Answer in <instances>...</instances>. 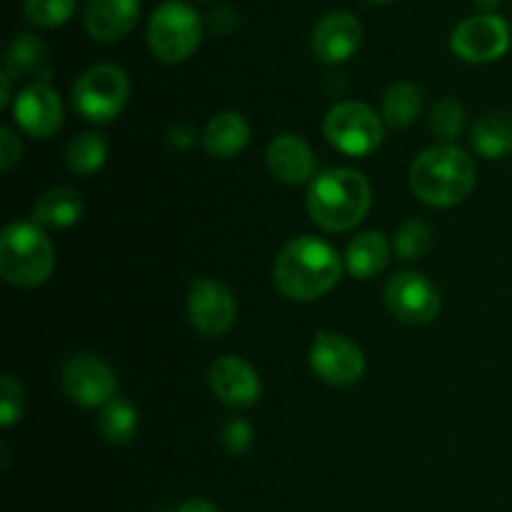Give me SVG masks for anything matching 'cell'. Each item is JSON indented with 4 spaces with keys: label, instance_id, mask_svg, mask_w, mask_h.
<instances>
[{
    "label": "cell",
    "instance_id": "1",
    "mask_svg": "<svg viewBox=\"0 0 512 512\" xmlns=\"http://www.w3.org/2000/svg\"><path fill=\"white\" fill-rule=\"evenodd\" d=\"M343 278V260L333 245L315 235L293 238L278 253L273 265L275 288L290 300H318Z\"/></svg>",
    "mask_w": 512,
    "mask_h": 512
},
{
    "label": "cell",
    "instance_id": "2",
    "mask_svg": "<svg viewBox=\"0 0 512 512\" xmlns=\"http://www.w3.org/2000/svg\"><path fill=\"white\" fill-rule=\"evenodd\" d=\"M373 203L368 178L353 168H333L315 175L308 188V213L325 233H345L360 225Z\"/></svg>",
    "mask_w": 512,
    "mask_h": 512
},
{
    "label": "cell",
    "instance_id": "3",
    "mask_svg": "<svg viewBox=\"0 0 512 512\" xmlns=\"http://www.w3.org/2000/svg\"><path fill=\"white\" fill-rule=\"evenodd\" d=\"M410 188L430 208H453L475 188V163L455 145H435L410 168Z\"/></svg>",
    "mask_w": 512,
    "mask_h": 512
},
{
    "label": "cell",
    "instance_id": "4",
    "mask_svg": "<svg viewBox=\"0 0 512 512\" xmlns=\"http://www.w3.org/2000/svg\"><path fill=\"white\" fill-rule=\"evenodd\" d=\"M55 268V253L38 223H10L0 235V275L18 288H38Z\"/></svg>",
    "mask_w": 512,
    "mask_h": 512
},
{
    "label": "cell",
    "instance_id": "5",
    "mask_svg": "<svg viewBox=\"0 0 512 512\" xmlns=\"http://www.w3.org/2000/svg\"><path fill=\"white\" fill-rule=\"evenodd\" d=\"M203 40V18L183 0H165L148 20L150 50L163 63H183Z\"/></svg>",
    "mask_w": 512,
    "mask_h": 512
},
{
    "label": "cell",
    "instance_id": "6",
    "mask_svg": "<svg viewBox=\"0 0 512 512\" xmlns=\"http://www.w3.org/2000/svg\"><path fill=\"white\" fill-rule=\"evenodd\" d=\"M128 98V73L113 63L93 65L73 85V108L88 123H110V120H115L123 113Z\"/></svg>",
    "mask_w": 512,
    "mask_h": 512
},
{
    "label": "cell",
    "instance_id": "7",
    "mask_svg": "<svg viewBox=\"0 0 512 512\" xmlns=\"http://www.w3.org/2000/svg\"><path fill=\"white\" fill-rule=\"evenodd\" d=\"M325 138L350 158H363V155L375 153L385 138V128L380 115L370 105L358 103V100H345L330 108L325 115Z\"/></svg>",
    "mask_w": 512,
    "mask_h": 512
},
{
    "label": "cell",
    "instance_id": "8",
    "mask_svg": "<svg viewBox=\"0 0 512 512\" xmlns=\"http://www.w3.org/2000/svg\"><path fill=\"white\" fill-rule=\"evenodd\" d=\"M510 25L498 13H478L460 20L450 35V45L458 58L468 63H493L510 48Z\"/></svg>",
    "mask_w": 512,
    "mask_h": 512
},
{
    "label": "cell",
    "instance_id": "9",
    "mask_svg": "<svg viewBox=\"0 0 512 512\" xmlns=\"http://www.w3.org/2000/svg\"><path fill=\"white\" fill-rule=\"evenodd\" d=\"M63 393L80 408H105L118 398V378L105 360L95 355H73L60 370Z\"/></svg>",
    "mask_w": 512,
    "mask_h": 512
},
{
    "label": "cell",
    "instance_id": "10",
    "mask_svg": "<svg viewBox=\"0 0 512 512\" xmlns=\"http://www.w3.org/2000/svg\"><path fill=\"white\" fill-rule=\"evenodd\" d=\"M385 305L403 323L425 325L438 318L443 308V295L423 273L403 270V273H395L385 285Z\"/></svg>",
    "mask_w": 512,
    "mask_h": 512
},
{
    "label": "cell",
    "instance_id": "11",
    "mask_svg": "<svg viewBox=\"0 0 512 512\" xmlns=\"http://www.w3.org/2000/svg\"><path fill=\"white\" fill-rule=\"evenodd\" d=\"M310 365L323 383L348 388L365 375V353L340 333H318L310 348Z\"/></svg>",
    "mask_w": 512,
    "mask_h": 512
},
{
    "label": "cell",
    "instance_id": "12",
    "mask_svg": "<svg viewBox=\"0 0 512 512\" xmlns=\"http://www.w3.org/2000/svg\"><path fill=\"white\" fill-rule=\"evenodd\" d=\"M235 298L223 283L213 278H198L190 285L188 315L198 333L208 338H220L235 323Z\"/></svg>",
    "mask_w": 512,
    "mask_h": 512
},
{
    "label": "cell",
    "instance_id": "13",
    "mask_svg": "<svg viewBox=\"0 0 512 512\" xmlns=\"http://www.w3.org/2000/svg\"><path fill=\"white\" fill-rule=\"evenodd\" d=\"M13 118L18 128L30 138H53L63 125V103L60 95L45 80L30 83L15 98Z\"/></svg>",
    "mask_w": 512,
    "mask_h": 512
},
{
    "label": "cell",
    "instance_id": "14",
    "mask_svg": "<svg viewBox=\"0 0 512 512\" xmlns=\"http://www.w3.org/2000/svg\"><path fill=\"white\" fill-rule=\"evenodd\" d=\"M363 43V25L348 10H333L315 23L313 45L315 58L323 63H345L353 58L355 50Z\"/></svg>",
    "mask_w": 512,
    "mask_h": 512
},
{
    "label": "cell",
    "instance_id": "15",
    "mask_svg": "<svg viewBox=\"0 0 512 512\" xmlns=\"http://www.w3.org/2000/svg\"><path fill=\"white\" fill-rule=\"evenodd\" d=\"M210 388L220 403L230 408H250L260 398V378L248 360L223 355L210 368Z\"/></svg>",
    "mask_w": 512,
    "mask_h": 512
},
{
    "label": "cell",
    "instance_id": "16",
    "mask_svg": "<svg viewBox=\"0 0 512 512\" xmlns=\"http://www.w3.org/2000/svg\"><path fill=\"white\" fill-rule=\"evenodd\" d=\"M265 163L273 178L288 185H303L315 180V158L310 145L300 135L283 133L270 140Z\"/></svg>",
    "mask_w": 512,
    "mask_h": 512
},
{
    "label": "cell",
    "instance_id": "17",
    "mask_svg": "<svg viewBox=\"0 0 512 512\" xmlns=\"http://www.w3.org/2000/svg\"><path fill=\"white\" fill-rule=\"evenodd\" d=\"M140 0H88L85 28L100 43H115L135 28Z\"/></svg>",
    "mask_w": 512,
    "mask_h": 512
},
{
    "label": "cell",
    "instance_id": "18",
    "mask_svg": "<svg viewBox=\"0 0 512 512\" xmlns=\"http://www.w3.org/2000/svg\"><path fill=\"white\" fill-rule=\"evenodd\" d=\"M250 143V125L240 113H218L205 125L203 145L213 158H235Z\"/></svg>",
    "mask_w": 512,
    "mask_h": 512
},
{
    "label": "cell",
    "instance_id": "19",
    "mask_svg": "<svg viewBox=\"0 0 512 512\" xmlns=\"http://www.w3.org/2000/svg\"><path fill=\"white\" fill-rule=\"evenodd\" d=\"M390 253H393V248L385 240V235L368 230V233H360L358 238L350 240L348 250H345V268L358 280L375 278L390 263Z\"/></svg>",
    "mask_w": 512,
    "mask_h": 512
},
{
    "label": "cell",
    "instance_id": "20",
    "mask_svg": "<svg viewBox=\"0 0 512 512\" xmlns=\"http://www.w3.org/2000/svg\"><path fill=\"white\" fill-rule=\"evenodd\" d=\"M475 153L488 160H500L512 155V113L508 110H490L475 120L473 133Z\"/></svg>",
    "mask_w": 512,
    "mask_h": 512
},
{
    "label": "cell",
    "instance_id": "21",
    "mask_svg": "<svg viewBox=\"0 0 512 512\" xmlns=\"http://www.w3.org/2000/svg\"><path fill=\"white\" fill-rule=\"evenodd\" d=\"M33 218L45 228H70L83 218V198L78 190L65 188V185L50 188L35 200Z\"/></svg>",
    "mask_w": 512,
    "mask_h": 512
},
{
    "label": "cell",
    "instance_id": "22",
    "mask_svg": "<svg viewBox=\"0 0 512 512\" xmlns=\"http://www.w3.org/2000/svg\"><path fill=\"white\" fill-rule=\"evenodd\" d=\"M423 108V90L410 80H395L383 95V118L390 128L403 130L415 123Z\"/></svg>",
    "mask_w": 512,
    "mask_h": 512
},
{
    "label": "cell",
    "instance_id": "23",
    "mask_svg": "<svg viewBox=\"0 0 512 512\" xmlns=\"http://www.w3.org/2000/svg\"><path fill=\"white\" fill-rule=\"evenodd\" d=\"M108 160V140L100 133H80L65 148V165L75 175H93Z\"/></svg>",
    "mask_w": 512,
    "mask_h": 512
},
{
    "label": "cell",
    "instance_id": "24",
    "mask_svg": "<svg viewBox=\"0 0 512 512\" xmlns=\"http://www.w3.org/2000/svg\"><path fill=\"white\" fill-rule=\"evenodd\" d=\"M98 430L110 445H125L138 433V410L125 398H113L100 408Z\"/></svg>",
    "mask_w": 512,
    "mask_h": 512
},
{
    "label": "cell",
    "instance_id": "25",
    "mask_svg": "<svg viewBox=\"0 0 512 512\" xmlns=\"http://www.w3.org/2000/svg\"><path fill=\"white\" fill-rule=\"evenodd\" d=\"M48 63V48L33 33H18L5 50V70L10 75L40 73Z\"/></svg>",
    "mask_w": 512,
    "mask_h": 512
},
{
    "label": "cell",
    "instance_id": "26",
    "mask_svg": "<svg viewBox=\"0 0 512 512\" xmlns=\"http://www.w3.org/2000/svg\"><path fill=\"white\" fill-rule=\"evenodd\" d=\"M430 245H433V230L425 220L413 218L408 223H403L395 233L393 250L403 260H420L428 255Z\"/></svg>",
    "mask_w": 512,
    "mask_h": 512
},
{
    "label": "cell",
    "instance_id": "27",
    "mask_svg": "<svg viewBox=\"0 0 512 512\" xmlns=\"http://www.w3.org/2000/svg\"><path fill=\"white\" fill-rule=\"evenodd\" d=\"M465 128V108L460 100L455 98H440L433 105V113H430V130L438 140H443L445 145L453 143L455 138H460Z\"/></svg>",
    "mask_w": 512,
    "mask_h": 512
},
{
    "label": "cell",
    "instance_id": "28",
    "mask_svg": "<svg viewBox=\"0 0 512 512\" xmlns=\"http://www.w3.org/2000/svg\"><path fill=\"white\" fill-rule=\"evenodd\" d=\"M78 0H23L25 18L40 28H58L75 13Z\"/></svg>",
    "mask_w": 512,
    "mask_h": 512
},
{
    "label": "cell",
    "instance_id": "29",
    "mask_svg": "<svg viewBox=\"0 0 512 512\" xmlns=\"http://www.w3.org/2000/svg\"><path fill=\"white\" fill-rule=\"evenodd\" d=\"M23 405V385L15 380V375H3V380H0V425H3V428H13V425L23 418Z\"/></svg>",
    "mask_w": 512,
    "mask_h": 512
},
{
    "label": "cell",
    "instance_id": "30",
    "mask_svg": "<svg viewBox=\"0 0 512 512\" xmlns=\"http://www.w3.org/2000/svg\"><path fill=\"white\" fill-rule=\"evenodd\" d=\"M250 445H253V428L248 425V420H230L223 430V448L230 455H245L250 450Z\"/></svg>",
    "mask_w": 512,
    "mask_h": 512
},
{
    "label": "cell",
    "instance_id": "31",
    "mask_svg": "<svg viewBox=\"0 0 512 512\" xmlns=\"http://www.w3.org/2000/svg\"><path fill=\"white\" fill-rule=\"evenodd\" d=\"M20 158H23V145L15 138L13 130L3 128L0 130V165L3 170H10Z\"/></svg>",
    "mask_w": 512,
    "mask_h": 512
},
{
    "label": "cell",
    "instance_id": "32",
    "mask_svg": "<svg viewBox=\"0 0 512 512\" xmlns=\"http://www.w3.org/2000/svg\"><path fill=\"white\" fill-rule=\"evenodd\" d=\"M178 512H220L218 508H215L210 500H203V498H193L188 500V503H183L178 508Z\"/></svg>",
    "mask_w": 512,
    "mask_h": 512
},
{
    "label": "cell",
    "instance_id": "33",
    "mask_svg": "<svg viewBox=\"0 0 512 512\" xmlns=\"http://www.w3.org/2000/svg\"><path fill=\"white\" fill-rule=\"evenodd\" d=\"M10 80H13V75H10L8 70H3V75H0V83H3V93H0V108H5L10 100Z\"/></svg>",
    "mask_w": 512,
    "mask_h": 512
},
{
    "label": "cell",
    "instance_id": "34",
    "mask_svg": "<svg viewBox=\"0 0 512 512\" xmlns=\"http://www.w3.org/2000/svg\"><path fill=\"white\" fill-rule=\"evenodd\" d=\"M498 3H500V0H475V5H478L483 13H493V10L498 8Z\"/></svg>",
    "mask_w": 512,
    "mask_h": 512
},
{
    "label": "cell",
    "instance_id": "35",
    "mask_svg": "<svg viewBox=\"0 0 512 512\" xmlns=\"http://www.w3.org/2000/svg\"><path fill=\"white\" fill-rule=\"evenodd\" d=\"M375 3H388V0H375Z\"/></svg>",
    "mask_w": 512,
    "mask_h": 512
}]
</instances>
